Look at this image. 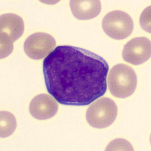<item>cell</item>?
Listing matches in <instances>:
<instances>
[{"label":"cell","mask_w":151,"mask_h":151,"mask_svg":"<svg viewBox=\"0 0 151 151\" xmlns=\"http://www.w3.org/2000/svg\"><path fill=\"white\" fill-rule=\"evenodd\" d=\"M122 57L125 61L134 65H139L151 57V42L146 37L132 39L124 47Z\"/></svg>","instance_id":"cell-7"},{"label":"cell","mask_w":151,"mask_h":151,"mask_svg":"<svg viewBox=\"0 0 151 151\" xmlns=\"http://www.w3.org/2000/svg\"><path fill=\"white\" fill-rule=\"evenodd\" d=\"M17 122L14 116L7 111L1 113V137H7L10 136L15 130Z\"/></svg>","instance_id":"cell-10"},{"label":"cell","mask_w":151,"mask_h":151,"mask_svg":"<svg viewBox=\"0 0 151 151\" xmlns=\"http://www.w3.org/2000/svg\"><path fill=\"white\" fill-rule=\"evenodd\" d=\"M118 114V108L113 101L103 97L90 106L86 113V119L93 127L106 128L112 124Z\"/></svg>","instance_id":"cell-4"},{"label":"cell","mask_w":151,"mask_h":151,"mask_svg":"<svg viewBox=\"0 0 151 151\" xmlns=\"http://www.w3.org/2000/svg\"><path fill=\"white\" fill-rule=\"evenodd\" d=\"M137 75L132 68L119 64L110 70L108 83L110 92L117 98H126L134 92L137 87Z\"/></svg>","instance_id":"cell-2"},{"label":"cell","mask_w":151,"mask_h":151,"mask_svg":"<svg viewBox=\"0 0 151 151\" xmlns=\"http://www.w3.org/2000/svg\"><path fill=\"white\" fill-rule=\"evenodd\" d=\"M108 70V64L101 57L72 46L56 47L43 63L48 92L68 106H87L103 96Z\"/></svg>","instance_id":"cell-1"},{"label":"cell","mask_w":151,"mask_h":151,"mask_svg":"<svg viewBox=\"0 0 151 151\" xmlns=\"http://www.w3.org/2000/svg\"><path fill=\"white\" fill-rule=\"evenodd\" d=\"M140 22L142 28L147 32H150V6L146 9L142 13Z\"/></svg>","instance_id":"cell-11"},{"label":"cell","mask_w":151,"mask_h":151,"mask_svg":"<svg viewBox=\"0 0 151 151\" xmlns=\"http://www.w3.org/2000/svg\"><path fill=\"white\" fill-rule=\"evenodd\" d=\"M22 19L13 14L1 16V58H6L13 50V43L23 33Z\"/></svg>","instance_id":"cell-3"},{"label":"cell","mask_w":151,"mask_h":151,"mask_svg":"<svg viewBox=\"0 0 151 151\" xmlns=\"http://www.w3.org/2000/svg\"><path fill=\"white\" fill-rule=\"evenodd\" d=\"M70 6L73 14L79 20L96 17L101 10L100 1H71Z\"/></svg>","instance_id":"cell-9"},{"label":"cell","mask_w":151,"mask_h":151,"mask_svg":"<svg viewBox=\"0 0 151 151\" xmlns=\"http://www.w3.org/2000/svg\"><path fill=\"white\" fill-rule=\"evenodd\" d=\"M53 96L47 94L38 95L32 100L29 110L34 118L44 120L52 118L56 114L58 105Z\"/></svg>","instance_id":"cell-8"},{"label":"cell","mask_w":151,"mask_h":151,"mask_svg":"<svg viewBox=\"0 0 151 151\" xmlns=\"http://www.w3.org/2000/svg\"><path fill=\"white\" fill-rule=\"evenodd\" d=\"M56 46L54 38L43 32L34 33L25 41L24 49L27 55L33 60L43 58L52 52Z\"/></svg>","instance_id":"cell-6"},{"label":"cell","mask_w":151,"mask_h":151,"mask_svg":"<svg viewBox=\"0 0 151 151\" xmlns=\"http://www.w3.org/2000/svg\"><path fill=\"white\" fill-rule=\"evenodd\" d=\"M134 27L131 17L121 11L110 12L102 21V27L105 33L115 40H124L129 37L132 32Z\"/></svg>","instance_id":"cell-5"}]
</instances>
